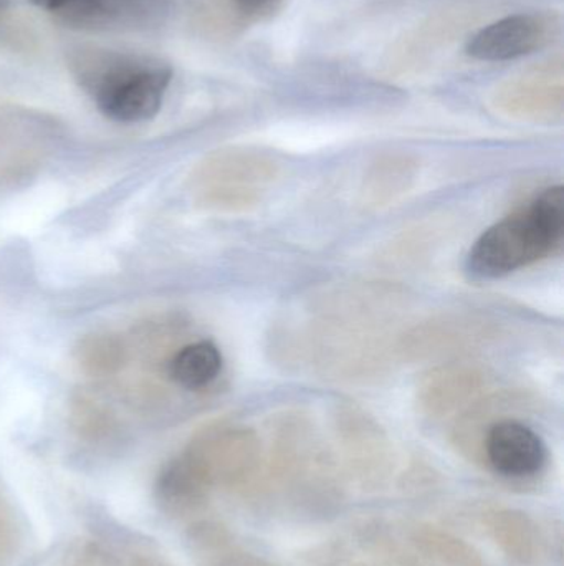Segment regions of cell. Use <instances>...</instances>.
Returning a JSON list of instances; mask_svg holds the SVG:
<instances>
[{
	"instance_id": "obj_1",
	"label": "cell",
	"mask_w": 564,
	"mask_h": 566,
	"mask_svg": "<svg viewBox=\"0 0 564 566\" xmlns=\"http://www.w3.org/2000/svg\"><path fill=\"white\" fill-rule=\"evenodd\" d=\"M66 65L99 113L123 125L155 118L172 82V66L164 59L131 50L76 46Z\"/></svg>"
},
{
	"instance_id": "obj_2",
	"label": "cell",
	"mask_w": 564,
	"mask_h": 566,
	"mask_svg": "<svg viewBox=\"0 0 564 566\" xmlns=\"http://www.w3.org/2000/svg\"><path fill=\"white\" fill-rule=\"evenodd\" d=\"M267 484L300 515L327 518L347 499L344 475L310 419L288 415L272 429L265 452Z\"/></svg>"
},
{
	"instance_id": "obj_3",
	"label": "cell",
	"mask_w": 564,
	"mask_h": 566,
	"mask_svg": "<svg viewBox=\"0 0 564 566\" xmlns=\"http://www.w3.org/2000/svg\"><path fill=\"white\" fill-rule=\"evenodd\" d=\"M564 189H545L529 208L492 226L470 251L473 277L499 279L549 258L562 245Z\"/></svg>"
},
{
	"instance_id": "obj_4",
	"label": "cell",
	"mask_w": 564,
	"mask_h": 566,
	"mask_svg": "<svg viewBox=\"0 0 564 566\" xmlns=\"http://www.w3.org/2000/svg\"><path fill=\"white\" fill-rule=\"evenodd\" d=\"M188 449L214 491L241 499L260 497L268 491L264 444L252 429L214 426L195 436Z\"/></svg>"
},
{
	"instance_id": "obj_5",
	"label": "cell",
	"mask_w": 564,
	"mask_h": 566,
	"mask_svg": "<svg viewBox=\"0 0 564 566\" xmlns=\"http://www.w3.org/2000/svg\"><path fill=\"white\" fill-rule=\"evenodd\" d=\"M274 178V166L248 151H221L209 156L192 176L195 201L217 211L254 206Z\"/></svg>"
},
{
	"instance_id": "obj_6",
	"label": "cell",
	"mask_w": 564,
	"mask_h": 566,
	"mask_svg": "<svg viewBox=\"0 0 564 566\" xmlns=\"http://www.w3.org/2000/svg\"><path fill=\"white\" fill-rule=\"evenodd\" d=\"M344 471L363 491H383L394 472V452L384 429L357 406H343L334 416Z\"/></svg>"
},
{
	"instance_id": "obj_7",
	"label": "cell",
	"mask_w": 564,
	"mask_h": 566,
	"mask_svg": "<svg viewBox=\"0 0 564 566\" xmlns=\"http://www.w3.org/2000/svg\"><path fill=\"white\" fill-rule=\"evenodd\" d=\"M174 0H70L56 20L78 32H146L168 20Z\"/></svg>"
},
{
	"instance_id": "obj_8",
	"label": "cell",
	"mask_w": 564,
	"mask_h": 566,
	"mask_svg": "<svg viewBox=\"0 0 564 566\" xmlns=\"http://www.w3.org/2000/svg\"><path fill=\"white\" fill-rule=\"evenodd\" d=\"M482 462L500 478L530 481L545 469L549 449L535 429L520 419L502 418L483 434Z\"/></svg>"
},
{
	"instance_id": "obj_9",
	"label": "cell",
	"mask_w": 564,
	"mask_h": 566,
	"mask_svg": "<svg viewBox=\"0 0 564 566\" xmlns=\"http://www.w3.org/2000/svg\"><path fill=\"white\" fill-rule=\"evenodd\" d=\"M55 132V122L43 113L0 103V179H15L32 171Z\"/></svg>"
},
{
	"instance_id": "obj_10",
	"label": "cell",
	"mask_w": 564,
	"mask_h": 566,
	"mask_svg": "<svg viewBox=\"0 0 564 566\" xmlns=\"http://www.w3.org/2000/svg\"><path fill=\"white\" fill-rule=\"evenodd\" d=\"M552 35V22L546 17L517 13L477 32L467 43V53L483 62H507L539 52Z\"/></svg>"
},
{
	"instance_id": "obj_11",
	"label": "cell",
	"mask_w": 564,
	"mask_h": 566,
	"mask_svg": "<svg viewBox=\"0 0 564 566\" xmlns=\"http://www.w3.org/2000/svg\"><path fill=\"white\" fill-rule=\"evenodd\" d=\"M155 492L166 514L185 518L204 511L215 491L201 462L185 448L161 469Z\"/></svg>"
},
{
	"instance_id": "obj_12",
	"label": "cell",
	"mask_w": 564,
	"mask_h": 566,
	"mask_svg": "<svg viewBox=\"0 0 564 566\" xmlns=\"http://www.w3.org/2000/svg\"><path fill=\"white\" fill-rule=\"evenodd\" d=\"M483 527L493 544L513 564L540 566L546 557L549 541L539 522L512 507H493L483 514Z\"/></svg>"
},
{
	"instance_id": "obj_13",
	"label": "cell",
	"mask_w": 564,
	"mask_h": 566,
	"mask_svg": "<svg viewBox=\"0 0 564 566\" xmlns=\"http://www.w3.org/2000/svg\"><path fill=\"white\" fill-rule=\"evenodd\" d=\"M486 378L470 366L450 365L434 369L421 382L417 399L430 418H446L473 405L482 392Z\"/></svg>"
},
{
	"instance_id": "obj_14",
	"label": "cell",
	"mask_w": 564,
	"mask_h": 566,
	"mask_svg": "<svg viewBox=\"0 0 564 566\" xmlns=\"http://www.w3.org/2000/svg\"><path fill=\"white\" fill-rule=\"evenodd\" d=\"M189 554L198 566H278L238 544L217 521H195L185 535Z\"/></svg>"
},
{
	"instance_id": "obj_15",
	"label": "cell",
	"mask_w": 564,
	"mask_h": 566,
	"mask_svg": "<svg viewBox=\"0 0 564 566\" xmlns=\"http://www.w3.org/2000/svg\"><path fill=\"white\" fill-rule=\"evenodd\" d=\"M407 541L421 555L436 566H489L469 542L429 524H413Z\"/></svg>"
},
{
	"instance_id": "obj_16",
	"label": "cell",
	"mask_w": 564,
	"mask_h": 566,
	"mask_svg": "<svg viewBox=\"0 0 564 566\" xmlns=\"http://www.w3.org/2000/svg\"><path fill=\"white\" fill-rule=\"evenodd\" d=\"M221 371V352L207 339L182 346L168 363L169 378L189 391L207 388L217 379Z\"/></svg>"
},
{
	"instance_id": "obj_17",
	"label": "cell",
	"mask_w": 564,
	"mask_h": 566,
	"mask_svg": "<svg viewBox=\"0 0 564 566\" xmlns=\"http://www.w3.org/2000/svg\"><path fill=\"white\" fill-rule=\"evenodd\" d=\"M76 365L89 378H111L128 363V348L111 333L86 335L73 348Z\"/></svg>"
},
{
	"instance_id": "obj_18",
	"label": "cell",
	"mask_w": 564,
	"mask_h": 566,
	"mask_svg": "<svg viewBox=\"0 0 564 566\" xmlns=\"http://www.w3.org/2000/svg\"><path fill=\"white\" fill-rule=\"evenodd\" d=\"M353 535L370 551L377 566H436L409 542H401L381 522H363L354 528Z\"/></svg>"
},
{
	"instance_id": "obj_19",
	"label": "cell",
	"mask_w": 564,
	"mask_h": 566,
	"mask_svg": "<svg viewBox=\"0 0 564 566\" xmlns=\"http://www.w3.org/2000/svg\"><path fill=\"white\" fill-rule=\"evenodd\" d=\"M70 424L75 434L89 444L111 441L118 432L115 415L102 402L85 395H78L72 399Z\"/></svg>"
},
{
	"instance_id": "obj_20",
	"label": "cell",
	"mask_w": 564,
	"mask_h": 566,
	"mask_svg": "<svg viewBox=\"0 0 564 566\" xmlns=\"http://www.w3.org/2000/svg\"><path fill=\"white\" fill-rule=\"evenodd\" d=\"M308 566H377L373 555L357 537L327 542L311 551Z\"/></svg>"
},
{
	"instance_id": "obj_21",
	"label": "cell",
	"mask_w": 564,
	"mask_h": 566,
	"mask_svg": "<svg viewBox=\"0 0 564 566\" xmlns=\"http://www.w3.org/2000/svg\"><path fill=\"white\" fill-rule=\"evenodd\" d=\"M62 566H121V564L99 542L82 538L66 548Z\"/></svg>"
},
{
	"instance_id": "obj_22",
	"label": "cell",
	"mask_w": 564,
	"mask_h": 566,
	"mask_svg": "<svg viewBox=\"0 0 564 566\" xmlns=\"http://www.w3.org/2000/svg\"><path fill=\"white\" fill-rule=\"evenodd\" d=\"M17 527L12 514L0 497V566H9L15 557Z\"/></svg>"
},
{
	"instance_id": "obj_23",
	"label": "cell",
	"mask_w": 564,
	"mask_h": 566,
	"mask_svg": "<svg viewBox=\"0 0 564 566\" xmlns=\"http://www.w3.org/2000/svg\"><path fill=\"white\" fill-rule=\"evenodd\" d=\"M12 2L13 0H0V43H10L15 49L29 42V36L23 35L22 27L13 22Z\"/></svg>"
},
{
	"instance_id": "obj_24",
	"label": "cell",
	"mask_w": 564,
	"mask_h": 566,
	"mask_svg": "<svg viewBox=\"0 0 564 566\" xmlns=\"http://www.w3.org/2000/svg\"><path fill=\"white\" fill-rule=\"evenodd\" d=\"M275 2L277 0H228V6L245 19H255V17L270 12Z\"/></svg>"
},
{
	"instance_id": "obj_25",
	"label": "cell",
	"mask_w": 564,
	"mask_h": 566,
	"mask_svg": "<svg viewBox=\"0 0 564 566\" xmlns=\"http://www.w3.org/2000/svg\"><path fill=\"white\" fill-rule=\"evenodd\" d=\"M33 6L39 7V9L46 10V12L56 13L70 2V0H29Z\"/></svg>"
},
{
	"instance_id": "obj_26",
	"label": "cell",
	"mask_w": 564,
	"mask_h": 566,
	"mask_svg": "<svg viewBox=\"0 0 564 566\" xmlns=\"http://www.w3.org/2000/svg\"><path fill=\"white\" fill-rule=\"evenodd\" d=\"M121 566H172L168 562L161 560L158 557H148V555H139V557L131 558L128 564Z\"/></svg>"
},
{
	"instance_id": "obj_27",
	"label": "cell",
	"mask_w": 564,
	"mask_h": 566,
	"mask_svg": "<svg viewBox=\"0 0 564 566\" xmlns=\"http://www.w3.org/2000/svg\"><path fill=\"white\" fill-rule=\"evenodd\" d=\"M383 176H384V178H391V166H390V168H387L386 172H383ZM396 181H397V179L393 178V185H396ZM380 182H381V185H386V182H387V185H390L391 179H380ZM380 182H377V185H380Z\"/></svg>"
}]
</instances>
